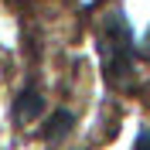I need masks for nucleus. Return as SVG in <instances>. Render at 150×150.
<instances>
[{"mask_svg": "<svg viewBox=\"0 0 150 150\" xmlns=\"http://www.w3.org/2000/svg\"><path fill=\"white\" fill-rule=\"evenodd\" d=\"M41 109H45L41 96H38V92H24V96H21V103H17V120L28 123V120H34V116H41Z\"/></svg>", "mask_w": 150, "mask_h": 150, "instance_id": "f257e3e1", "label": "nucleus"}, {"mask_svg": "<svg viewBox=\"0 0 150 150\" xmlns=\"http://www.w3.org/2000/svg\"><path fill=\"white\" fill-rule=\"evenodd\" d=\"M65 126H72V112H58L55 120L48 123V137H62Z\"/></svg>", "mask_w": 150, "mask_h": 150, "instance_id": "f03ea898", "label": "nucleus"}, {"mask_svg": "<svg viewBox=\"0 0 150 150\" xmlns=\"http://www.w3.org/2000/svg\"><path fill=\"white\" fill-rule=\"evenodd\" d=\"M137 150H150V130L140 133V143H137Z\"/></svg>", "mask_w": 150, "mask_h": 150, "instance_id": "7ed1b4c3", "label": "nucleus"}]
</instances>
